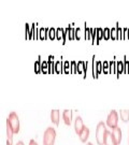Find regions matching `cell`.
I'll return each mask as SVG.
<instances>
[{"label":"cell","instance_id":"6da1fadb","mask_svg":"<svg viewBox=\"0 0 129 145\" xmlns=\"http://www.w3.org/2000/svg\"><path fill=\"white\" fill-rule=\"evenodd\" d=\"M107 127L103 121H99L96 128V140L99 145L104 144V139H105V133H107Z\"/></svg>","mask_w":129,"mask_h":145},{"label":"cell","instance_id":"7a4b0ae2","mask_svg":"<svg viewBox=\"0 0 129 145\" xmlns=\"http://www.w3.org/2000/svg\"><path fill=\"white\" fill-rule=\"evenodd\" d=\"M56 139V131L53 127H48L43 135V145H54Z\"/></svg>","mask_w":129,"mask_h":145},{"label":"cell","instance_id":"3957f363","mask_svg":"<svg viewBox=\"0 0 129 145\" xmlns=\"http://www.w3.org/2000/svg\"><path fill=\"white\" fill-rule=\"evenodd\" d=\"M7 120L10 123L14 133H17L20 131V119H18L17 114H16L15 112H11L10 114H9V117L7 118Z\"/></svg>","mask_w":129,"mask_h":145},{"label":"cell","instance_id":"277c9868","mask_svg":"<svg viewBox=\"0 0 129 145\" xmlns=\"http://www.w3.org/2000/svg\"><path fill=\"white\" fill-rule=\"evenodd\" d=\"M117 121H119V114H117V112L115 110H112L108 115L107 125L113 129L115 127H117Z\"/></svg>","mask_w":129,"mask_h":145},{"label":"cell","instance_id":"5b68a950","mask_svg":"<svg viewBox=\"0 0 129 145\" xmlns=\"http://www.w3.org/2000/svg\"><path fill=\"white\" fill-rule=\"evenodd\" d=\"M84 123H83V119L81 116H77L75 118V121H74V130L77 133V135H80V133L82 132V130L84 129Z\"/></svg>","mask_w":129,"mask_h":145},{"label":"cell","instance_id":"8992f818","mask_svg":"<svg viewBox=\"0 0 129 145\" xmlns=\"http://www.w3.org/2000/svg\"><path fill=\"white\" fill-rule=\"evenodd\" d=\"M13 135H14V131L12 129L10 123L7 120V137H8L7 145H13Z\"/></svg>","mask_w":129,"mask_h":145},{"label":"cell","instance_id":"52a82bcc","mask_svg":"<svg viewBox=\"0 0 129 145\" xmlns=\"http://www.w3.org/2000/svg\"><path fill=\"white\" fill-rule=\"evenodd\" d=\"M104 145H119L116 140L114 139L113 133L110 132V131H107L105 133V139H104Z\"/></svg>","mask_w":129,"mask_h":145},{"label":"cell","instance_id":"ba28073f","mask_svg":"<svg viewBox=\"0 0 129 145\" xmlns=\"http://www.w3.org/2000/svg\"><path fill=\"white\" fill-rule=\"evenodd\" d=\"M62 118L65 120L66 125L70 126L71 121H72V111L71 110H65L62 113Z\"/></svg>","mask_w":129,"mask_h":145},{"label":"cell","instance_id":"9c48e42d","mask_svg":"<svg viewBox=\"0 0 129 145\" xmlns=\"http://www.w3.org/2000/svg\"><path fill=\"white\" fill-rule=\"evenodd\" d=\"M112 133H113L114 139L116 140L117 144H119L120 141H122V130H120V128H119V127L113 128V129H112Z\"/></svg>","mask_w":129,"mask_h":145},{"label":"cell","instance_id":"30bf717a","mask_svg":"<svg viewBox=\"0 0 129 145\" xmlns=\"http://www.w3.org/2000/svg\"><path fill=\"white\" fill-rule=\"evenodd\" d=\"M51 119L55 125L59 124V110H52Z\"/></svg>","mask_w":129,"mask_h":145},{"label":"cell","instance_id":"8fae6325","mask_svg":"<svg viewBox=\"0 0 129 145\" xmlns=\"http://www.w3.org/2000/svg\"><path fill=\"white\" fill-rule=\"evenodd\" d=\"M80 139L82 142H86V140L88 139V137H89V129H88L87 127H84V129L82 130V132L80 133Z\"/></svg>","mask_w":129,"mask_h":145},{"label":"cell","instance_id":"7c38bea8","mask_svg":"<svg viewBox=\"0 0 129 145\" xmlns=\"http://www.w3.org/2000/svg\"><path fill=\"white\" fill-rule=\"evenodd\" d=\"M119 114H120V119L123 121H128L129 120V110H122L119 112Z\"/></svg>","mask_w":129,"mask_h":145},{"label":"cell","instance_id":"4fadbf2b","mask_svg":"<svg viewBox=\"0 0 129 145\" xmlns=\"http://www.w3.org/2000/svg\"><path fill=\"white\" fill-rule=\"evenodd\" d=\"M29 145H38V143H37L35 140H30V142H29Z\"/></svg>","mask_w":129,"mask_h":145},{"label":"cell","instance_id":"5bb4252c","mask_svg":"<svg viewBox=\"0 0 129 145\" xmlns=\"http://www.w3.org/2000/svg\"><path fill=\"white\" fill-rule=\"evenodd\" d=\"M16 145H25V144H24V142H23V141H18Z\"/></svg>","mask_w":129,"mask_h":145},{"label":"cell","instance_id":"9a60e30c","mask_svg":"<svg viewBox=\"0 0 129 145\" xmlns=\"http://www.w3.org/2000/svg\"><path fill=\"white\" fill-rule=\"evenodd\" d=\"M86 145H94V144H93V143H92V142H88V143H87V144H86Z\"/></svg>","mask_w":129,"mask_h":145},{"label":"cell","instance_id":"2e32d148","mask_svg":"<svg viewBox=\"0 0 129 145\" xmlns=\"http://www.w3.org/2000/svg\"><path fill=\"white\" fill-rule=\"evenodd\" d=\"M128 144H129V137H128Z\"/></svg>","mask_w":129,"mask_h":145}]
</instances>
